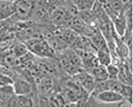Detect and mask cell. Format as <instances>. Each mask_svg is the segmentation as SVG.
I'll return each instance as SVG.
<instances>
[{
	"mask_svg": "<svg viewBox=\"0 0 133 107\" xmlns=\"http://www.w3.org/2000/svg\"><path fill=\"white\" fill-rule=\"evenodd\" d=\"M23 43L29 52L36 57L58 59L55 51L43 38L30 39Z\"/></svg>",
	"mask_w": 133,
	"mask_h": 107,
	"instance_id": "cell-1",
	"label": "cell"
},
{
	"mask_svg": "<svg viewBox=\"0 0 133 107\" xmlns=\"http://www.w3.org/2000/svg\"><path fill=\"white\" fill-rule=\"evenodd\" d=\"M61 80L48 75H43L36 82L38 95L48 97L55 94L58 90Z\"/></svg>",
	"mask_w": 133,
	"mask_h": 107,
	"instance_id": "cell-2",
	"label": "cell"
},
{
	"mask_svg": "<svg viewBox=\"0 0 133 107\" xmlns=\"http://www.w3.org/2000/svg\"><path fill=\"white\" fill-rule=\"evenodd\" d=\"M12 80V86L17 95L28 96L31 98L37 92L36 85L30 82L18 72L13 77Z\"/></svg>",
	"mask_w": 133,
	"mask_h": 107,
	"instance_id": "cell-3",
	"label": "cell"
},
{
	"mask_svg": "<svg viewBox=\"0 0 133 107\" xmlns=\"http://www.w3.org/2000/svg\"><path fill=\"white\" fill-rule=\"evenodd\" d=\"M14 16L18 21L29 20L33 9L32 0H15Z\"/></svg>",
	"mask_w": 133,
	"mask_h": 107,
	"instance_id": "cell-4",
	"label": "cell"
},
{
	"mask_svg": "<svg viewBox=\"0 0 133 107\" xmlns=\"http://www.w3.org/2000/svg\"><path fill=\"white\" fill-rule=\"evenodd\" d=\"M118 68V80L125 85L132 86V64L127 62H122Z\"/></svg>",
	"mask_w": 133,
	"mask_h": 107,
	"instance_id": "cell-5",
	"label": "cell"
},
{
	"mask_svg": "<svg viewBox=\"0 0 133 107\" xmlns=\"http://www.w3.org/2000/svg\"><path fill=\"white\" fill-rule=\"evenodd\" d=\"M92 96L99 101L107 103L125 102L124 98L120 94L110 90H107Z\"/></svg>",
	"mask_w": 133,
	"mask_h": 107,
	"instance_id": "cell-6",
	"label": "cell"
},
{
	"mask_svg": "<svg viewBox=\"0 0 133 107\" xmlns=\"http://www.w3.org/2000/svg\"><path fill=\"white\" fill-rule=\"evenodd\" d=\"M15 12L14 1L0 0V20H5L14 15Z\"/></svg>",
	"mask_w": 133,
	"mask_h": 107,
	"instance_id": "cell-7",
	"label": "cell"
},
{
	"mask_svg": "<svg viewBox=\"0 0 133 107\" xmlns=\"http://www.w3.org/2000/svg\"><path fill=\"white\" fill-rule=\"evenodd\" d=\"M125 102L117 103H107L99 101L90 95L83 105V107H122Z\"/></svg>",
	"mask_w": 133,
	"mask_h": 107,
	"instance_id": "cell-8",
	"label": "cell"
},
{
	"mask_svg": "<svg viewBox=\"0 0 133 107\" xmlns=\"http://www.w3.org/2000/svg\"><path fill=\"white\" fill-rule=\"evenodd\" d=\"M16 95L12 85L0 87V104L9 102Z\"/></svg>",
	"mask_w": 133,
	"mask_h": 107,
	"instance_id": "cell-9",
	"label": "cell"
},
{
	"mask_svg": "<svg viewBox=\"0 0 133 107\" xmlns=\"http://www.w3.org/2000/svg\"><path fill=\"white\" fill-rule=\"evenodd\" d=\"M95 81H103L108 79V74L106 67L98 64L90 73Z\"/></svg>",
	"mask_w": 133,
	"mask_h": 107,
	"instance_id": "cell-10",
	"label": "cell"
},
{
	"mask_svg": "<svg viewBox=\"0 0 133 107\" xmlns=\"http://www.w3.org/2000/svg\"><path fill=\"white\" fill-rule=\"evenodd\" d=\"M11 51L13 54L17 58H21L26 55L29 51L24 43L17 40V41L12 45Z\"/></svg>",
	"mask_w": 133,
	"mask_h": 107,
	"instance_id": "cell-11",
	"label": "cell"
},
{
	"mask_svg": "<svg viewBox=\"0 0 133 107\" xmlns=\"http://www.w3.org/2000/svg\"><path fill=\"white\" fill-rule=\"evenodd\" d=\"M14 107H34V101L30 96L16 95Z\"/></svg>",
	"mask_w": 133,
	"mask_h": 107,
	"instance_id": "cell-12",
	"label": "cell"
},
{
	"mask_svg": "<svg viewBox=\"0 0 133 107\" xmlns=\"http://www.w3.org/2000/svg\"><path fill=\"white\" fill-rule=\"evenodd\" d=\"M99 64L107 67L111 63V57L108 50H97L96 54Z\"/></svg>",
	"mask_w": 133,
	"mask_h": 107,
	"instance_id": "cell-13",
	"label": "cell"
},
{
	"mask_svg": "<svg viewBox=\"0 0 133 107\" xmlns=\"http://www.w3.org/2000/svg\"><path fill=\"white\" fill-rule=\"evenodd\" d=\"M78 11H91L95 0H72Z\"/></svg>",
	"mask_w": 133,
	"mask_h": 107,
	"instance_id": "cell-14",
	"label": "cell"
},
{
	"mask_svg": "<svg viewBox=\"0 0 133 107\" xmlns=\"http://www.w3.org/2000/svg\"><path fill=\"white\" fill-rule=\"evenodd\" d=\"M95 82V81L94 78L90 74L87 73L86 77L81 83V86L87 93L91 95L94 90Z\"/></svg>",
	"mask_w": 133,
	"mask_h": 107,
	"instance_id": "cell-15",
	"label": "cell"
},
{
	"mask_svg": "<svg viewBox=\"0 0 133 107\" xmlns=\"http://www.w3.org/2000/svg\"><path fill=\"white\" fill-rule=\"evenodd\" d=\"M108 74V79H118V74L119 73V68L111 64H110L106 67Z\"/></svg>",
	"mask_w": 133,
	"mask_h": 107,
	"instance_id": "cell-16",
	"label": "cell"
},
{
	"mask_svg": "<svg viewBox=\"0 0 133 107\" xmlns=\"http://www.w3.org/2000/svg\"><path fill=\"white\" fill-rule=\"evenodd\" d=\"M4 51H2L1 48H0V62H1V61L2 60V58L3 57V55L4 54Z\"/></svg>",
	"mask_w": 133,
	"mask_h": 107,
	"instance_id": "cell-17",
	"label": "cell"
},
{
	"mask_svg": "<svg viewBox=\"0 0 133 107\" xmlns=\"http://www.w3.org/2000/svg\"><path fill=\"white\" fill-rule=\"evenodd\" d=\"M79 107H83V105H82V106H79Z\"/></svg>",
	"mask_w": 133,
	"mask_h": 107,
	"instance_id": "cell-18",
	"label": "cell"
}]
</instances>
